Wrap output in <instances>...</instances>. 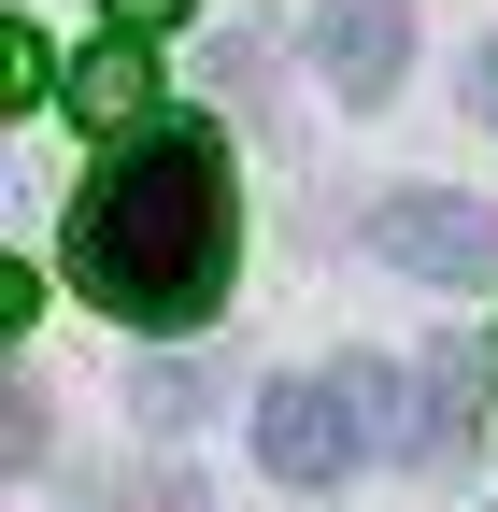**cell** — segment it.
<instances>
[{"mask_svg": "<svg viewBox=\"0 0 498 512\" xmlns=\"http://www.w3.org/2000/svg\"><path fill=\"white\" fill-rule=\"evenodd\" d=\"M370 441H385V370L370 356H342V370H285L271 399H257V456H271V484H342V470H370Z\"/></svg>", "mask_w": 498, "mask_h": 512, "instance_id": "7a4b0ae2", "label": "cell"}, {"mask_svg": "<svg viewBox=\"0 0 498 512\" xmlns=\"http://www.w3.org/2000/svg\"><path fill=\"white\" fill-rule=\"evenodd\" d=\"M314 57H328V86L370 114V100H399L413 72V0H314Z\"/></svg>", "mask_w": 498, "mask_h": 512, "instance_id": "277c9868", "label": "cell"}, {"mask_svg": "<svg viewBox=\"0 0 498 512\" xmlns=\"http://www.w3.org/2000/svg\"><path fill=\"white\" fill-rule=\"evenodd\" d=\"M129 413H143V427H200V413H214V370H185V356H157V370L129 384Z\"/></svg>", "mask_w": 498, "mask_h": 512, "instance_id": "52a82bcc", "label": "cell"}, {"mask_svg": "<svg viewBox=\"0 0 498 512\" xmlns=\"http://www.w3.org/2000/svg\"><path fill=\"white\" fill-rule=\"evenodd\" d=\"M57 100H72L86 128H143V114H157V57H143V29L100 15V43L72 57V86H57Z\"/></svg>", "mask_w": 498, "mask_h": 512, "instance_id": "5b68a950", "label": "cell"}, {"mask_svg": "<svg viewBox=\"0 0 498 512\" xmlns=\"http://www.w3.org/2000/svg\"><path fill=\"white\" fill-rule=\"evenodd\" d=\"M413 470H442V484L470 470V356H456V342L413 370Z\"/></svg>", "mask_w": 498, "mask_h": 512, "instance_id": "8992f818", "label": "cell"}, {"mask_svg": "<svg viewBox=\"0 0 498 512\" xmlns=\"http://www.w3.org/2000/svg\"><path fill=\"white\" fill-rule=\"evenodd\" d=\"M370 242H385L413 285H498V214H484V200H442V185L370 200Z\"/></svg>", "mask_w": 498, "mask_h": 512, "instance_id": "3957f363", "label": "cell"}, {"mask_svg": "<svg viewBox=\"0 0 498 512\" xmlns=\"http://www.w3.org/2000/svg\"><path fill=\"white\" fill-rule=\"evenodd\" d=\"M470 100H484V114H498V43H484V57H470Z\"/></svg>", "mask_w": 498, "mask_h": 512, "instance_id": "8fae6325", "label": "cell"}, {"mask_svg": "<svg viewBox=\"0 0 498 512\" xmlns=\"http://www.w3.org/2000/svg\"><path fill=\"white\" fill-rule=\"evenodd\" d=\"M43 72H57V57H43V29H0V100H57Z\"/></svg>", "mask_w": 498, "mask_h": 512, "instance_id": "ba28073f", "label": "cell"}, {"mask_svg": "<svg viewBox=\"0 0 498 512\" xmlns=\"http://www.w3.org/2000/svg\"><path fill=\"white\" fill-rule=\"evenodd\" d=\"M72 285L129 328H200L228 299V256H242V185H228V128L200 114H143V128H100V171L72 185Z\"/></svg>", "mask_w": 498, "mask_h": 512, "instance_id": "6da1fadb", "label": "cell"}, {"mask_svg": "<svg viewBox=\"0 0 498 512\" xmlns=\"http://www.w3.org/2000/svg\"><path fill=\"white\" fill-rule=\"evenodd\" d=\"M100 15H129V29H171V15H185V0H100Z\"/></svg>", "mask_w": 498, "mask_h": 512, "instance_id": "30bf717a", "label": "cell"}, {"mask_svg": "<svg viewBox=\"0 0 498 512\" xmlns=\"http://www.w3.org/2000/svg\"><path fill=\"white\" fill-rule=\"evenodd\" d=\"M0 441H15V470H43V456H57V427H43V384H15V427H0Z\"/></svg>", "mask_w": 498, "mask_h": 512, "instance_id": "9c48e42d", "label": "cell"}]
</instances>
